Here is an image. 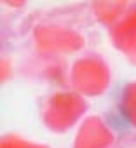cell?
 <instances>
[]
</instances>
